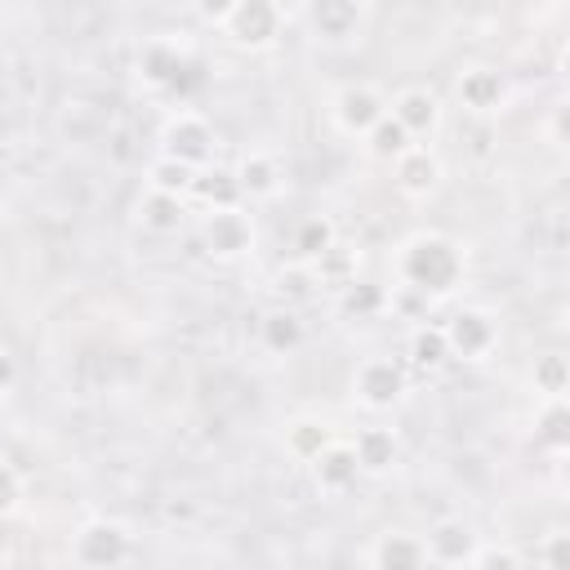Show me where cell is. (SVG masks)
Returning a JSON list of instances; mask_svg holds the SVG:
<instances>
[{
	"mask_svg": "<svg viewBox=\"0 0 570 570\" xmlns=\"http://www.w3.org/2000/svg\"><path fill=\"white\" fill-rule=\"evenodd\" d=\"M307 476H312V490H316L321 499H343V494L361 481V468H356V459H352V445L334 436V441L307 463Z\"/></svg>",
	"mask_w": 570,
	"mask_h": 570,
	"instance_id": "17",
	"label": "cell"
},
{
	"mask_svg": "<svg viewBox=\"0 0 570 570\" xmlns=\"http://www.w3.org/2000/svg\"><path fill=\"white\" fill-rule=\"evenodd\" d=\"M18 387V356L9 352V343H0V401Z\"/></svg>",
	"mask_w": 570,
	"mask_h": 570,
	"instance_id": "35",
	"label": "cell"
},
{
	"mask_svg": "<svg viewBox=\"0 0 570 570\" xmlns=\"http://www.w3.org/2000/svg\"><path fill=\"white\" fill-rule=\"evenodd\" d=\"M289 245H294V258H298V263H316L330 245H338V227H334L330 214H307V218L294 223Z\"/></svg>",
	"mask_w": 570,
	"mask_h": 570,
	"instance_id": "25",
	"label": "cell"
},
{
	"mask_svg": "<svg viewBox=\"0 0 570 570\" xmlns=\"http://www.w3.org/2000/svg\"><path fill=\"white\" fill-rule=\"evenodd\" d=\"M22 490H27V485H22V472L0 454V521L22 508Z\"/></svg>",
	"mask_w": 570,
	"mask_h": 570,
	"instance_id": "34",
	"label": "cell"
},
{
	"mask_svg": "<svg viewBox=\"0 0 570 570\" xmlns=\"http://www.w3.org/2000/svg\"><path fill=\"white\" fill-rule=\"evenodd\" d=\"M134 71H138V80H142L151 94H178L183 76L196 71V58H191V49L178 45L174 36H151V40H142V49H138V58H134Z\"/></svg>",
	"mask_w": 570,
	"mask_h": 570,
	"instance_id": "11",
	"label": "cell"
},
{
	"mask_svg": "<svg viewBox=\"0 0 570 570\" xmlns=\"http://www.w3.org/2000/svg\"><path fill=\"white\" fill-rule=\"evenodd\" d=\"M232 183L240 191V205H263V200H276L281 187H285V165L281 156L263 151V147H249L236 156L232 165Z\"/></svg>",
	"mask_w": 570,
	"mask_h": 570,
	"instance_id": "14",
	"label": "cell"
},
{
	"mask_svg": "<svg viewBox=\"0 0 570 570\" xmlns=\"http://www.w3.org/2000/svg\"><path fill=\"white\" fill-rule=\"evenodd\" d=\"M356 263H361V254L352 249V245H330L316 263H312V272H316V281L321 285H330V289H343V285H352L356 281Z\"/></svg>",
	"mask_w": 570,
	"mask_h": 570,
	"instance_id": "29",
	"label": "cell"
},
{
	"mask_svg": "<svg viewBox=\"0 0 570 570\" xmlns=\"http://www.w3.org/2000/svg\"><path fill=\"white\" fill-rule=\"evenodd\" d=\"M285 454L294 459V463H312L330 441H334V432H330V423H321V419H312V414H298V419H289L285 423Z\"/></svg>",
	"mask_w": 570,
	"mask_h": 570,
	"instance_id": "24",
	"label": "cell"
},
{
	"mask_svg": "<svg viewBox=\"0 0 570 570\" xmlns=\"http://www.w3.org/2000/svg\"><path fill=\"white\" fill-rule=\"evenodd\" d=\"M191 183H196V169H187V165H174V160H165V156H156L151 165H147V178H142V187H151V191H165V196H191Z\"/></svg>",
	"mask_w": 570,
	"mask_h": 570,
	"instance_id": "31",
	"label": "cell"
},
{
	"mask_svg": "<svg viewBox=\"0 0 570 570\" xmlns=\"http://www.w3.org/2000/svg\"><path fill=\"white\" fill-rule=\"evenodd\" d=\"M387 116L410 134V142L432 147V138H436L441 125H445V102H441V94L428 89V85H405V89H396V94L387 98Z\"/></svg>",
	"mask_w": 570,
	"mask_h": 570,
	"instance_id": "12",
	"label": "cell"
},
{
	"mask_svg": "<svg viewBox=\"0 0 570 570\" xmlns=\"http://www.w3.org/2000/svg\"><path fill=\"white\" fill-rule=\"evenodd\" d=\"M134 218H138V227H142L147 236H174V232H183V223H187V200L142 187V196H138V205H134Z\"/></svg>",
	"mask_w": 570,
	"mask_h": 570,
	"instance_id": "21",
	"label": "cell"
},
{
	"mask_svg": "<svg viewBox=\"0 0 570 570\" xmlns=\"http://www.w3.org/2000/svg\"><path fill=\"white\" fill-rule=\"evenodd\" d=\"M530 392L534 401H548V396H566L570 392V361L566 352H539L534 365H530Z\"/></svg>",
	"mask_w": 570,
	"mask_h": 570,
	"instance_id": "28",
	"label": "cell"
},
{
	"mask_svg": "<svg viewBox=\"0 0 570 570\" xmlns=\"http://www.w3.org/2000/svg\"><path fill=\"white\" fill-rule=\"evenodd\" d=\"M347 445H352V459H356L361 476H387V472H396V463H401V454H405L401 432L387 428V423H365V428H356V436H352Z\"/></svg>",
	"mask_w": 570,
	"mask_h": 570,
	"instance_id": "16",
	"label": "cell"
},
{
	"mask_svg": "<svg viewBox=\"0 0 570 570\" xmlns=\"http://www.w3.org/2000/svg\"><path fill=\"white\" fill-rule=\"evenodd\" d=\"M134 552H138V539L116 517H85L67 543V557L76 570H129Z\"/></svg>",
	"mask_w": 570,
	"mask_h": 570,
	"instance_id": "2",
	"label": "cell"
},
{
	"mask_svg": "<svg viewBox=\"0 0 570 570\" xmlns=\"http://www.w3.org/2000/svg\"><path fill=\"white\" fill-rule=\"evenodd\" d=\"M530 441L534 450L561 459L570 450V401L566 396H548V401H534V414H530Z\"/></svg>",
	"mask_w": 570,
	"mask_h": 570,
	"instance_id": "20",
	"label": "cell"
},
{
	"mask_svg": "<svg viewBox=\"0 0 570 570\" xmlns=\"http://www.w3.org/2000/svg\"><path fill=\"white\" fill-rule=\"evenodd\" d=\"M361 147H365V156H374V160H383V165H392L401 151H410V147H419V142H410V134L392 120V116H383L365 138H361Z\"/></svg>",
	"mask_w": 570,
	"mask_h": 570,
	"instance_id": "30",
	"label": "cell"
},
{
	"mask_svg": "<svg viewBox=\"0 0 570 570\" xmlns=\"http://www.w3.org/2000/svg\"><path fill=\"white\" fill-rule=\"evenodd\" d=\"M392 289L423 298L428 307L441 298H454L468 285V245L450 232L419 227L392 249Z\"/></svg>",
	"mask_w": 570,
	"mask_h": 570,
	"instance_id": "1",
	"label": "cell"
},
{
	"mask_svg": "<svg viewBox=\"0 0 570 570\" xmlns=\"http://www.w3.org/2000/svg\"><path fill=\"white\" fill-rule=\"evenodd\" d=\"M200 205V214L205 209H227V205H240V191H236V183H232V169H218V165H209V169H200L196 174V183H191V196H187V205Z\"/></svg>",
	"mask_w": 570,
	"mask_h": 570,
	"instance_id": "27",
	"label": "cell"
},
{
	"mask_svg": "<svg viewBox=\"0 0 570 570\" xmlns=\"http://www.w3.org/2000/svg\"><path fill=\"white\" fill-rule=\"evenodd\" d=\"M405 361L414 365V370H441V365H450V347H445V334H441V325H432V321H419L414 330H410V338H405Z\"/></svg>",
	"mask_w": 570,
	"mask_h": 570,
	"instance_id": "26",
	"label": "cell"
},
{
	"mask_svg": "<svg viewBox=\"0 0 570 570\" xmlns=\"http://www.w3.org/2000/svg\"><path fill=\"white\" fill-rule=\"evenodd\" d=\"M347 392H352V405H361L365 414H387L410 396V370L401 356L370 352L352 365Z\"/></svg>",
	"mask_w": 570,
	"mask_h": 570,
	"instance_id": "6",
	"label": "cell"
},
{
	"mask_svg": "<svg viewBox=\"0 0 570 570\" xmlns=\"http://www.w3.org/2000/svg\"><path fill=\"white\" fill-rule=\"evenodd\" d=\"M534 561H539V570H570V530L566 525L543 530L539 548H534Z\"/></svg>",
	"mask_w": 570,
	"mask_h": 570,
	"instance_id": "32",
	"label": "cell"
},
{
	"mask_svg": "<svg viewBox=\"0 0 570 570\" xmlns=\"http://www.w3.org/2000/svg\"><path fill=\"white\" fill-rule=\"evenodd\" d=\"M392 183L405 200H432L445 183V165L432 147H410L392 160Z\"/></svg>",
	"mask_w": 570,
	"mask_h": 570,
	"instance_id": "15",
	"label": "cell"
},
{
	"mask_svg": "<svg viewBox=\"0 0 570 570\" xmlns=\"http://www.w3.org/2000/svg\"><path fill=\"white\" fill-rule=\"evenodd\" d=\"M450 94H454V107H463V116L472 120H494L512 107V80L494 62H463L454 71Z\"/></svg>",
	"mask_w": 570,
	"mask_h": 570,
	"instance_id": "8",
	"label": "cell"
},
{
	"mask_svg": "<svg viewBox=\"0 0 570 570\" xmlns=\"http://www.w3.org/2000/svg\"><path fill=\"white\" fill-rule=\"evenodd\" d=\"M441 334H445V347H450V361H463V365H481L499 352V338H503V325L490 307L481 303H459L445 321H441Z\"/></svg>",
	"mask_w": 570,
	"mask_h": 570,
	"instance_id": "7",
	"label": "cell"
},
{
	"mask_svg": "<svg viewBox=\"0 0 570 570\" xmlns=\"http://www.w3.org/2000/svg\"><path fill=\"white\" fill-rule=\"evenodd\" d=\"M289 27V9L276 0H227L218 18V36L240 53H267Z\"/></svg>",
	"mask_w": 570,
	"mask_h": 570,
	"instance_id": "4",
	"label": "cell"
},
{
	"mask_svg": "<svg viewBox=\"0 0 570 570\" xmlns=\"http://www.w3.org/2000/svg\"><path fill=\"white\" fill-rule=\"evenodd\" d=\"M330 125L343 134V138H365L383 116H387V94L374 85V80H343L330 102Z\"/></svg>",
	"mask_w": 570,
	"mask_h": 570,
	"instance_id": "10",
	"label": "cell"
},
{
	"mask_svg": "<svg viewBox=\"0 0 570 570\" xmlns=\"http://www.w3.org/2000/svg\"><path fill=\"white\" fill-rule=\"evenodd\" d=\"M468 570H525V561H521V552L512 543H485L481 539V548L468 561Z\"/></svg>",
	"mask_w": 570,
	"mask_h": 570,
	"instance_id": "33",
	"label": "cell"
},
{
	"mask_svg": "<svg viewBox=\"0 0 570 570\" xmlns=\"http://www.w3.org/2000/svg\"><path fill=\"white\" fill-rule=\"evenodd\" d=\"M254 338H258V347H263L267 356L285 361V356H298V352L307 347V321H303L294 307H276V303H272V307L258 316Z\"/></svg>",
	"mask_w": 570,
	"mask_h": 570,
	"instance_id": "18",
	"label": "cell"
},
{
	"mask_svg": "<svg viewBox=\"0 0 570 570\" xmlns=\"http://www.w3.org/2000/svg\"><path fill=\"white\" fill-rule=\"evenodd\" d=\"M214 151H218V129L205 111H196V107H169L165 111V120L156 129V156L200 174L214 165Z\"/></svg>",
	"mask_w": 570,
	"mask_h": 570,
	"instance_id": "3",
	"label": "cell"
},
{
	"mask_svg": "<svg viewBox=\"0 0 570 570\" xmlns=\"http://www.w3.org/2000/svg\"><path fill=\"white\" fill-rule=\"evenodd\" d=\"M267 289H272L276 307H294V312H298L303 303H312V298L321 294V281H316L312 263H298V258H289V263H281V267L272 272Z\"/></svg>",
	"mask_w": 570,
	"mask_h": 570,
	"instance_id": "22",
	"label": "cell"
},
{
	"mask_svg": "<svg viewBox=\"0 0 570 570\" xmlns=\"http://www.w3.org/2000/svg\"><path fill=\"white\" fill-rule=\"evenodd\" d=\"M423 557H428V566H436V570H468V561L476 557V548H481V534H476V525L468 521V517H436L423 534Z\"/></svg>",
	"mask_w": 570,
	"mask_h": 570,
	"instance_id": "13",
	"label": "cell"
},
{
	"mask_svg": "<svg viewBox=\"0 0 570 570\" xmlns=\"http://www.w3.org/2000/svg\"><path fill=\"white\" fill-rule=\"evenodd\" d=\"M334 307H338V316H347V321H379L383 312H392V294H387L383 285L356 276L352 285L334 289Z\"/></svg>",
	"mask_w": 570,
	"mask_h": 570,
	"instance_id": "23",
	"label": "cell"
},
{
	"mask_svg": "<svg viewBox=\"0 0 570 570\" xmlns=\"http://www.w3.org/2000/svg\"><path fill=\"white\" fill-rule=\"evenodd\" d=\"M370 570H428L423 539L414 530H405V525H387L370 543Z\"/></svg>",
	"mask_w": 570,
	"mask_h": 570,
	"instance_id": "19",
	"label": "cell"
},
{
	"mask_svg": "<svg viewBox=\"0 0 570 570\" xmlns=\"http://www.w3.org/2000/svg\"><path fill=\"white\" fill-rule=\"evenodd\" d=\"M0 22H4V9H0Z\"/></svg>",
	"mask_w": 570,
	"mask_h": 570,
	"instance_id": "36",
	"label": "cell"
},
{
	"mask_svg": "<svg viewBox=\"0 0 570 570\" xmlns=\"http://www.w3.org/2000/svg\"><path fill=\"white\" fill-rule=\"evenodd\" d=\"M289 18H298L303 31L316 45H325V49H352V45H361L370 36L374 9L365 0H307Z\"/></svg>",
	"mask_w": 570,
	"mask_h": 570,
	"instance_id": "5",
	"label": "cell"
},
{
	"mask_svg": "<svg viewBox=\"0 0 570 570\" xmlns=\"http://www.w3.org/2000/svg\"><path fill=\"white\" fill-rule=\"evenodd\" d=\"M258 245V223L249 205H227V209H205L200 214V249L214 263H240Z\"/></svg>",
	"mask_w": 570,
	"mask_h": 570,
	"instance_id": "9",
	"label": "cell"
}]
</instances>
